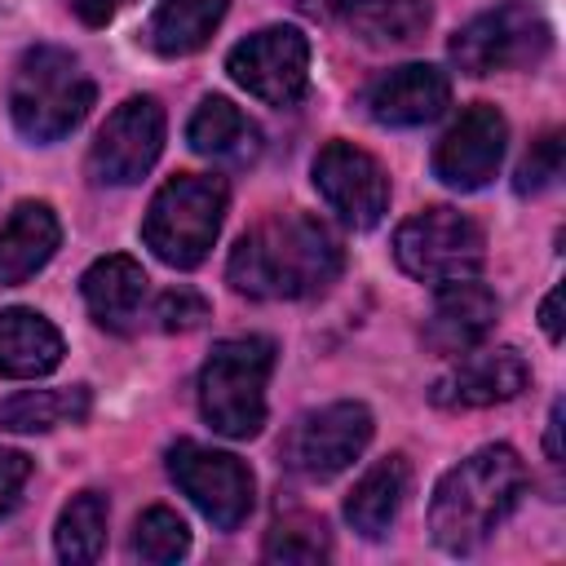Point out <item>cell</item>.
<instances>
[{"label":"cell","mask_w":566,"mask_h":566,"mask_svg":"<svg viewBox=\"0 0 566 566\" xmlns=\"http://www.w3.org/2000/svg\"><path fill=\"white\" fill-rule=\"evenodd\" d=\"M340 239L310 212H274L230 248L226 279L252 301H301L336 283Z\"/></svg>","instance_id":"obj_1"},{"label":"cell","mask_w":566,"mask_h":566,"mask_svg":"<svg viewBox=\"0 0 566 566\" xmlns=\"http://www.w3.org/2000/svg\"><path fill=\"white\" fill-rule=\"evenodd\" d=\"M526 464L513 447L495 442L447 469L429 500V535L447 553H473L522 500Z\"/></svg>","instance_id":"obj_2"},{"label":"cell","mask_w":566,"mask_h":566,"mask_svg":"<svg viewBox=\"0 0 566 566\" xmlns=\"http://www.w3.org/2000/svg\"><path fill=\"white\" fill-rule=\"evenodd\" d=\"M93 106V80L71 49L35 44L18 57L9 80V115L22 137L57 142Z\"/></svg>","instance_id":"obj_3"},{"label":"cell","mask_w":566,"mask_h":566,"mask_svg":"<svg viewBox=\"0 0 566 566\" xmlns=\"http://www.w3.org/2000/svg\"><path fill=\"white\" fill-rule=\"evenodd\" d=\"M274 371V345L265 336L217 340L199 367V411L221 438H256L265 424V385Z\"/></svg>","instance_id":"obj_4"},{"label":"cell","mask_w":566,"mask_h":566,"mask_svg":"<svg viewBox=\"0 0 566 566\" xmlns=\"http://www.w3.org/2000/svg\"><path fill=\"white\" fill-rule=\"evenodd\" d=\"M226 203H230V190L221 177L181 172L155 190L142 221V239L164 265L195 270L226 221Z\"/></svg>","instance_id":"obj_5"},{"label":"cell","mask_w":566,"mask_h":566,"mask_svg":"<svg viewBox=\"0 0 566 566\" xmlns=\"http://www.w3.org/2000/svg\"><path fill=\"white\" fill-rule=\"evenodd\" d=\"M553 44V27L539 4L531 0H504L478 18H469L447 53L464 75H491V71H517L535 66Z\"/></svg>","instance_id":"obj_6"},{"label":"cell","mask_w":566,"mask_h":566,"mask_svg":"<svg viewBox=\"0 0 566 566\" xmlns=\"http://www.w3.org/2000/svg\"><path fill=\"white\" fill-rule=\"evenodd\" d=\"M394 256L411 279L442 287L455 279H478L486 261V239L473 217L455 208H424L398 226Z\"/></svg>","instance_id":"obj_7"},{"label":"cell","mask_w":566,"mask_h":566,"mask_svg":"<svg viewBox=\"0 0 566 566\" xmlns=\"http://www.w3.org/2000/svg\"><path fill=\"white\" fill-rule=\"evenodd\" d=\"M371 411L363 402H327L318 411H305L287 438H283V460L292 473L310 482H327L345 473L371 442Z\"/></svg>","instance_id":"obj_8"},{"label":"cell","mask_w":566,"mask_h":566,"mask_svg":"<svg viewBox=\"0 0 566 566\" xmlns=\"http://www.w3.org/2000/svg\"><path fill=\"white\" fill-rule=\"evenodd\" d=\"M226 71L265 106H296L310 88V40L296 27H265L230 49Z\"/></svg>","instance_id":"obj_9"},{"label":"cell","mask_w":566,"mask_h":566,"mask_svg":"<svg viewBox=\"0 0 566 566\" xmlns=\"http://www.w3.org/2000/svg\"><path fill=\"white\" fill-rule=\"evenodd\" d=\"M168 473L217 531H234L252 513V473L230 451L181 438L177 447H168Z\"/></svg>","instance_id":"obj_10"},{"label":"cell","mask_w":566,"mask_h":566,"mask_svg":"<svg viewBox=\"0 0 566 566\" xmlns=\"http://www.w3.org/2000/svg\"><path fill=\"white\" fill-rule=\"evenodd\" d=\"M164 150V106L155 97H128L106 115L88 150V177L97 186L142 181Z\"/></svg>","instance_id":"obj_11"},{"label":"cell","mask_w":566,"mask_h":566,"mask_svg":"<svg viewBox=\"0 0 566 566\" xmlns=\"http://www.w3.org/2000/svg\"><path fill=\"white\" fill-rule=\"evenodd\" d=\"M314 186L327 199V208L354 230H371L389 208L385 168L354 142H327L314 155Z\"/></svg>","instance_id":"obj_12"},{"label":"cell","mask_w":566,"mask_h":566,"mask_svg":"<svg viewBox=\"0 0 566 566\" xmlns=\"http://www.w3.org/2000/svg\"><path fill=\"white\" fill-rule=\"evenodd\" d=\"M509 124L491 102H473L433 146V177L451 190H482L504 159Z\"/></svg>","instance_id":"obj_13"},{"label":"cell","mask_w":566,"mask_h":566,"mask_svg":"<svg viewBox=\"0 0 566 566\" xmlns=\"http://www.w3.org/2000/svg\"><path fill=\"white\" fill-rule=\"evenodd\" d=\"M531 380V367L517 349L500 345V349H464L455 354V367L442 371L429 389V398L447 411H469V407H495V402H509L526 389Z\"/></svg>","instance_id":"obj_14"},{"label":"cell","mask_w":566,"mask_h":566,"mask_svg":"<svg viewBox=\"0 0 566 566\" xmlns=\"http://www.w3.org/2000/svg\"><path fill=\"white\" fill-rule=\"evenodd\" d=\"M358 106L385 128H416L451 106V80L429 62H402L394 71H380L363 88Z\"/></svg>","instance_id":"obj_15"},{"label":"cell","mask_w":566,"mask_h":566,"mask_svg":"<svg viewBox=\"0 0 566 566\" xmlns=\"http://www.w3.org/2000/svg\"><path fill=\"white\" fill-rule=\"evenodd\" d=\"M500 318V296L478 283V279H455V283H442L438 296H433V310H429V323H424V345L433 354H464L473 345L486 340V332L495 327Z\"/></svg>","instance_id":"obj_16"},{"label":"cell","mask_w":566,"mask_h":566,"mask_svg":"<svg viewBox=\"0 0 566 566\" xmlns=\"http://www.w3.org/2000/svg\"><path fill=\"white\" fill-rule=\"evenodd\" d=\"M80 292H84V305H88L93 323L124 336L142 318V305H146V270L133 256L111 252V256H97L84 270Z\"/></svg>","instance_id":"obj_17"},{"label":"cell","mask_w":566,"mask_h":566,"mask_svg":"<svg viewBox=\"0 0 566 566\" xmlns=\"http://www.w3.org/2000/svg\"><path fill=\"white\" fill-rule=\"evenodd\" d=\"M62 243V226L53 217L49 203L27 199L9 212V221L0 226V287L27 283L35 270H44L53 261Z\"/></svg>","instance_id":"obj_18"},{"label":"cell","mask_w":566,"mask_h":566,"mask_svg":"<svg viewBox=\"0 0 566 566\" xmlns=\"http://www.w3.org/2000/svg\"><path fill=\"white\" fill-rule=\"evenodd\" d=\"M66 345H62V332L35 314V310H0V376L9 380H35V376H49L57 363H62Z\"/></svg>","instance_id":"obj_19"},{"label":"cell","mask_w":566,"mask_h":566,"mask_svg":"<svg viewBox=\"0 0 566 566\" xmlns=\"http://www.w3.org/2000/svg\"><path fill=\"white\" fill-rule=\"evenodd\" d=\"M407 486H411V469H407L402 455L376 460V464L354 482V491L345 495V522H349L358 535L380 539V535L394 526V517H398V509H402V500H407Z\"/></svg>","instance_id":"obj_20"},{"label":"cell","mask_w":566,"mask_h":566,"mask_svg":"<svg viewBox=\"0 0 566 566\" xmlns=\"http://www.w3.org/2000/svg\"><path fill=\"white\" fill-rule=\"evenodd\" d=\"M186 142L195 155H208L221 164H252L261 155V128L226 97L199 102V111L186 124Z\"/></svg>","instance_id":"obj_21"},{"label":"cell","mask_w":566,"mask_h":566,"mask_svg":"<svg viewBox=\"0 0 566 566\" xmlns=\"http://www.w3.org/2000/svg\"><path fill=\"white\" fill-rule=\"evenodd\" d=\"M230 0H159L146 22V44L159 57H186L212 40Z\"/></svg>","instance_id":"obj_22"},{"label":"cell","mask_w":566,"mask_h":566,"mask_svg":"<svg viewBox=\"0 0 566 566\" xmlns=\"http://www.w3.org/2000/svg\"><path fill=\"white\" fill-rule=\"evenodd\" d=\"M340 22L363 44L389 49V44L420 40L429 31V22H433V9H429V0H354Z\"/></svg>","instance_id":"obj_23"},{"label":"cell","mask_w":566,"mask_h":566,"mask_svg":"<svg viewBox=\"0 0 566 566\" xmlns=\"http://www.w3.org/2000/svg\"><path fill=\"white\" fill-rule=\"evenodd\" d=\"M88 389L62 385V389H22L0 402V429L13 433H49L57 424H80L88 416Z\"/></svg>","instance_id":"obj_24"},{"label":"cell","mask_w":566,"mask_h":566,"mask_svg":"<svg viewBox=\"0 0 566 566\" xmlns=\"http://www.w3.org/2000/svg\"><path fill=\"white\" fill-rule=\"evenodd\" d=\"M53 544H57V557L71 562V566L97 562V553L106 544V495L102 491L71 495V504L57 513Z\"/></svg>","instance_id":"obj_25"},{"label":"cell","mask_w":566,"mask_h":566,"mask_svg":"<svg viewBox=\"0 0 566 566\" xmlns=\"http://www.w3.org/2000/svg\"><path fill=\"white\" fill-rule=\"evenodd\" d=\"M186 548H190V531H186V522H181L172 509L155 504V509H146V513L137 517V526H133V553H137L142 562L168 566V562L186 557Z\"/></svg>","instance_id":"obj_26"},{"label":"cell","mask_w":566,"mask_h":566,"mask_svg":"<svg viewBox=\"0 0 566 566\" xmlns=\"http://www.w3.org/2000/svg\"><path fill=\"white\" fill-rule=\"evenodd\" d=\"M270 562H323L327 557V531L314 517H287L265 535Z\"/></svg>","instance_id":"obj_27"},{"label":"cell","mask_w":566,"mask_h":566,"mask_svg":"<svg viewBox=\"0 0 566 566\" xmlns=\"http://www.w3.org/2000/svg\"><path fill=\"white\" fill-rule=\"evenodd\" d=\"M557 177H562V133L548 128L539 142H531L526 159L517 164L513 190H517V195H539V190H548Z\"/></svg>","instance_id":"obj_28"},{"label":"cell","mask_w":566,"mask_h":566,"mask_svg":"<svg viewBox=\"0 0 566 566\" xmlns=\"http://www.w3.org/2000/svg\"><path fill=\"white\" fill-rule=\"evenodd\" d=\"M203 318H208V301L199 292H190V287H172V292H164L155 301V323L164 332H190Z\"/></svg>","instance_id":"obj_29"},{"label":"cell","mask_w":566,"mask_h":566,"mask_svg":"<svg viewBox=\"0 0 566 566\" xmlns=\"http://www.w3.org/2000/svg\"><path fill=\"white\" fill-rule=\"evenodd\" d=\"M31 478V460L22 451H9L0 447V517L13 513V504L22 500V486Z\"/></svg>","instance_id":"obj_30"},{"label":"cell","mask_w":566,"mask_h":566,"mask_svg":"<svg viewBox=\"0 0 566 566\" xmlns=\"http://www.w3.org/2000/svg\"><path fill=\"white\" fill-rule=\"evenodd\" d=\"M124 4L128 0H71V9L80 13V22H88V27H106Z\"/></svg>","instance_id":"obj_31"},{"label":"cell","mask_w":566,"mask_h":566,"mask_svg":"<svg viewBox=\"0 0 566 566\" xmlns=\"http://www.w3.org/2000/svg\"><path fill=\"white\" fill-rule=\"evenodd\" d=\"M539 323H544L548 340H562V283L544 296V305H539Z\"/></svg>","instance_id":"obj_32"},{"label":"cell","mask_w":566,"mask_h":566,"mask_svg":"<svg viewBox=\"0 0 566 566\" xmlns=\"http://www.w3.org/2000/svg\"><path fill=\"white\" fill-rule=\"evenodd\" d=\"M349 4H354V0H296V9H301V13L323 18V22H340V18L349 13Z\"/></svg>","instance_id":"obj_33"},{"label":"cell","mask_w":566,"mask_h":566,"mask_svg":"<svg viewBox=\"0 0 566 566\" xmlns=\"http://www.w3.org/2000/svg\"><path fill=\"white\" fill-rule=\"evenodd\" d=\"M562 402H553V411H548V460L553 464H562Z\"/></svg>","instance_id":"obj_34"}]
</instances>
